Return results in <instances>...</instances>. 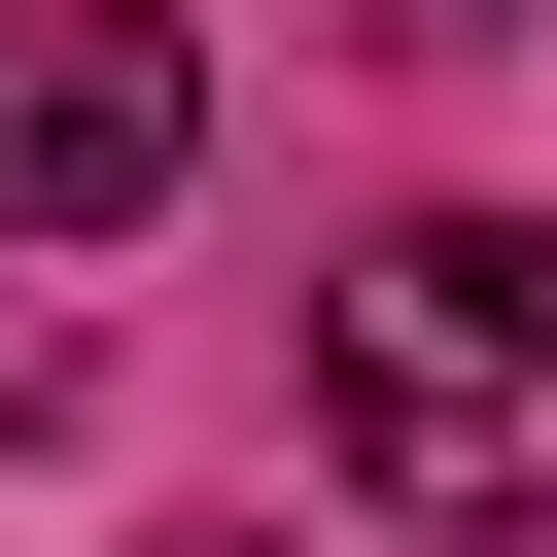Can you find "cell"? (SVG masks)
Listing matches in <instances>:
<instances>
[{"instance_id": "2", "label": "cell", "mask_w": 557, "mask_h": 557, "mask_svg": "<svg viewBox=\"0 0 557 557\" xmlns=\"http://www.w3.org/2000/svg\"><path fill=\"white\" fill-rule=\"evenodd\" d=\"M209 174V35L174 0H0V244H139Z\"/></svg>"}, {"instance_id": "1", "label": "cell", "mask_w": 557, "mask_h": 557, "mask_svg": "<svg viewBox=\"0 0 557 557\" xmlns=\"http://www.w3.org/2000/svg\"><path fill=\"white\" fill-rule=\"evenodd\" d=\"M313 453L383 522H557V209H418L313 278Z\"/></svg>"}, {"instance_id": "3", "label": "cell", "mask_w": 557, "mask_h": 557, "mask_svg": "<svg viewBox=\"0 0 557 557\" xmlns=\"http://www.w3.org/2000/svg\"><path fill=\"white\" fill-rule=\"evenodd\" d=\"M313 35H383V70H487V35H557V0H313Z\"/></svg>"}]
</instances>
